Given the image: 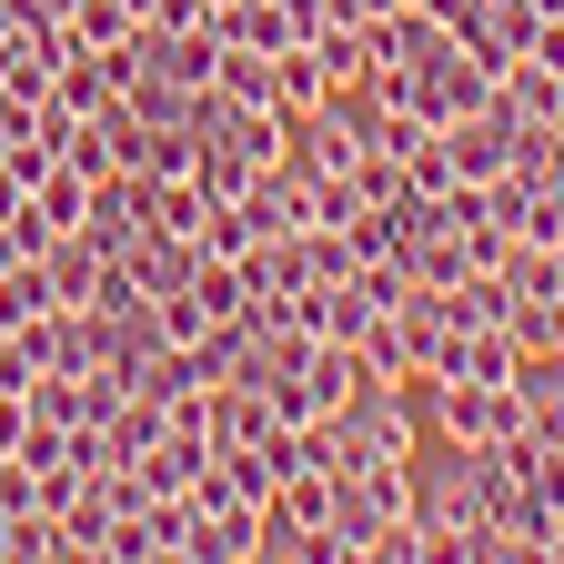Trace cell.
Here are the masks:
<instances>
[{"label": "cell", "instance_id": "ac0fdd59", "mask_svg": "<svg viewBox=\"0 0 564 564\" xmlns=\"http://www.w3.org/2000/svg\"><path fill=\"white\" fill-rule=\"evenodd\" d=\"M70 31H82V51H121V41L141 31V11H121V0H82V11H70Z\"/></svg>", "mask_w": 564, "mask_h": 564}, {"label": "cell", "instance_id": "7a4b0ae2", "mask_svg": "<svg viewBox=\"0 0 564 564\" xmlns=\"http://www.w3.org/2000/svg\"><path fill=\"white\" fill-rule=\"evenodd\" d=\"M343 434H352V464H413L423 454V403L393 393V383H352L343 393Z\"/></svg>", "mask_w": 564, "mask_h": 564}, {"label": "cell", "instance_id": "ba28073f", "mask_svg": "<svg viewBox=\"0 0 564 564\" xmlns=\"http://www.w3.org/2000/svg\"><path fill=\"white\" fill-rule=\"evenodd\" d=\"M514 393L534 413V444H564V352L524 343V364H514Z\"/></svg>", "mask_w": 564, "mask_h": 564}, {"label": "cell", "instance_id": "3957f363", "mask_svg": "<svg viewBox=\"0 0 564 564\" xmlns=\"http://www.w3.org/2000/svg\"><path fill=\"white\" fill-rule=\"evenodd\" d=\"M152 212H162V182L152 172H101L91 182V212H82V242L101 262H131L141 242H152Z\"/></svg>", "mask_w": 564, "mask_h": 564}, {"label": "cell", "instance_id": "7402d4cb", "mask_svg": "<svg viewBox=\"0 0 564 564\" xmlns=\"http://www.w3.org/2000/svg\"><path fill=\"white\" fill-rule=\"evenodd\" d=\"M524 51H534V61H554V70H564V21H534V41H524Z\"/></svg>", "mask_w": 564, "mask_h": 564}, {"label": "cell", "instance_id": "e0dca14e", "mask_svg": "<svg viewBox=\"0 0 564 564\" xmlns=\"http://www.w3.org/2000/svg\"><path fill=\"white\" fill-rule=\"evenodd\" d=\"M494 272L514 282V303H544V293H564V252H534V242H514Z\"/></svg>", "mask_w": 564, "mask_h": 564}, {"label": "cell", "instance_id": "603a6c76", "mask_svg": "<svg viewBox=\"0 0 564 564\" xmlns=\"http://www.w3.org/2000/svg\"><path fill=\"white\" fill-rule=\"evenodd\" d=\"M11 262H21V242H11V223H0V272H11Z\"/></svg>", "mask_w": 564, "mask_h": 564}, {"label": "cell", "instance_id": "9a60e30c", "mask_svg": "<svg viewBox=\"0 0 564 564\" xmlns=\"http://www.w3.org/2000/svg\"><path fill=\"white\" fill-rule=\"evenodd\" d=\"M212 212H223V202H212V192L182 172V182H162V212H152V232H172V242H202V223H212Z\"/></svg>", "mask_w": 564, "mask_h": 564}, {"label": "cell", "instance_id": "cb8c5ba5", "mask_svg": "<svg viewBox=\"0 0 564 564\" xmlns=\"http://www.w3.org/2000/svg\"><path fill=\"white\" fill-rule=\"evenodd\" d=\"M0 564H11V505H0Z\"/></svg>", "mask_w": 564, "mask_h": 564}, {"label": "cell", "instance_id": "52a82bcc", "mask_svg": "<svg viewBox=\"0 0 564 564\" xmlns=\"http://www.w3.org/2000/svg\"><path fill=\"white\" fill-rule=\"evenodd\" d=\"M494 111H505V121H564V70L524 51L505 82H494Z\"/></svg>", "mask_w": 564, "mask_h": 564}, {"label": "cell", "instance_id": "30bf717a", "mask_svg": "<svg viewBox=\"0 0 564 564\" xmlns=\"http://www.w3.org/2000/svg\"><path fill=\"white\" fill-rule=\"evenodd\" d=\"M41 272H51V303H61V313H91V293H101V252H91L82 232H61V242L41 252Z\"/></svg>", "mask_w": 564, "mask_h": 564}, {"label": "cell", "instance_id": "d6986e66", "mask_svg": "<svg viewBox=\"0 0 564 564\" xmlns=\"http://www.w3.org/2000/svg\"><path fill=\"white\" fill-rule=\"evenodd\" d=\"M31 413H41V423H70V434H82V373H41V383H31Z\"/></svg>", "mask_w": 564, "mask_h": 564}, {"label": "cell", "instance_id": "44dd1931", "mask_svg": "<svg viewBox=\"0 0 564 564\" xmlns=\"http://www.w3.org/2000/svg\"><path fill=\"white\" fill-rule=\"evenodd\" d=\"M21 434H31V393H0V454H21Z\"/></svg>", "mask_w": 564, "mask_h": 564}, {"label": "cell", "instance_id": "9c48e42d", "mask_svg": "<svg viewBox=\"0 0 564 564\" xmlns=\"http://www.w3.org/2000/svg\"><path fill=\"white\" fill-rule=\"evenodd\" d=\"M434 303H444V323H454V333H484V323H524V303H514V282H505V272H464L454 293H434Z\"/></svg>", "mask_w": 564, "mask_h": 564}, {"label": "cell", "instance_id": "277c9868", "mask_svg": "<svg viewBox=\"0 0 564 564\" xmlns=\"http://www.w3.org/2000/svg\"><path fill=\"white\" fill-rule=\"evenodd\" d=\"M484 101H494V70H484L464 41H434V51L413 61V111L434 121V131H444V121H464V111H484Z\"/></svg>", "mask_w": 564, "mask_h": 564}, {"label": "cell", "instance_id": "6da1fadb", "mask_svg": "<svg viewBox=\"0 0 564 564\" xmlns=\"http://www.w3.org/2000/svg\"><path fill=\"white\" fill-rule=\"evenodd\" d=\"M413 514H423V534H434L444 564H505V534L474 505V444H444V464L413 454Z\"/></svg>", "mask_w": 564, "mask_h": 564}, {"label": "cell", "instance_id": "ffe728a7", "mask_svg": "<svg viewBox=\"0 0 564 564\" xmlns=\"http://www.w3.org/2000/svg\"><path fill=\"white\" fill-rule=\"evenodd\" d=\"M101 564H162V554H152V514H121V524H111V554H101Z\"/></svg>", "mask_w": 564, "mask_h": 564}, {"label": "cell", "instance_id": "8fae6325", "mask_svg": "<svg viewBox=\"0 0 564 564\" xmlns=\"http://www.w3.org/2000/svg\"><path fill=\"white\" fill-rule=\"evenodd\" d=\"M31 212H41V232H51V242H61V232H82V212H91V172L51 162V172L31 182Z\"/></svg>", "mask_w": 564, "mask_h": 564}, {"label": "cell", "instance_id": "8992f818", "mask_svg": "<svg viewBox=\"0 0 564 564\" xmlns=\"http://www.w3.org/2000/svg\"><path fill=\"white\" fill-rule=\"evenodd\" d=\"M393 333H403V352H413V383H444V373L464 364V333L444 323V303H434V293H403Z\"/></svg>", "mask_w": 564, "mask_h": 564}, {"label": "cell", "instance_id": "5bb4252c", "mask_svg": "<svg viewBox=\"0 0 564 564\" xmlns=\"http://www.w3.org/2000/svg\"><path fill=\"white\" fill-rule=\"evenodd\" d=\"M232 101H272L282 111V82H272V51H242V41H223V70H212Z\"/></svg>", "mask_w": 564, "mask_h": 564}, {"label": "cell", "instance_id": "7c38bea8", "mask_svg": "<svg viewBox=\"0 0 564 564\" xmlns=\"http://www.w3.org/2000/svg\"><path fill=\"white\" fill-rule=\"evenodd\" d=\"M131 272H141V293L162 303V293H182V282L202 272V242H172V232H152V242L131 252Z\"/></svg>", "mask_w": 564, "mask_h": 564}, {"label": "cell", "instance_id": "4fadbf2b", "mask_svg": "<svg viewBox=\"0 0 564 564\" xmlns=\"http://www.w3.org/2000/svg\"><path fill=\"white\" fill-rule=\"evenodd\" d=\"M352 364H364V383H393V393H413V352H403V333H393V313H383V323H364V333H352Z\"/></svg>", "mask_w": 564, "mask_h": 564}, {"label": "cell", "instance_id": "5b68a950", "mask_svg": "<svg viewBox=\"0 0 564 564\" xmlns=\"http://www.w3.org/2000/svg\"><path fill=\"white\" fill-rule=\"evenodd\" d=\"M293 162L323 172V182H352V162H364V101H323V111H293Z\"/></svg>", "mask_w": 564, "mask_h": 564}, {"label": "cell", "instance_id": "2e32d148", "mask_svg": "<svg viewBox=\"0 0 564 564\" xmlns=\"http://www.w3.org/2000/svg\"><path fill=\"white\" fill-rule=\"evenodd\" d=\"M313 61L333 70V91H352V82H364V61H373V51H364V21H323V31H313Z\"/></svg>", "mask_w": 564, "mask_h": 564}]
</instances>
